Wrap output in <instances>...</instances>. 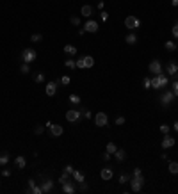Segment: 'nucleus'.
<instances>
[{
    "instance_id": "f257e3e1",
    "label": "nucleus",
    "mask_w": 178,
    "mask_h": 194,
    "mask_svg": "<svg viewBox=\"0 0 178 194\" xmlns=\"http://www.w3.org/2000/svg\"><path fill=\"white\" fill-rule=\"evenodd\" d=\"M146 183V178L143 175H132L130 176V187H132V192H139L143 189V185Z\"/></svg>"
},
{
    "instance_id": "f03ea898",
    "label": "nucleus",
    "mask_w": 178,
    "mask_h": 194,
    "mask_svg": "<svg viewBox=\"0 0 178 194\" xmlns=\"http://www.w3.org/2000/svg\"><path fill=\"white\" fill-rule=\"evenodd\" d=\"M159 100H160V105H162V107H169V105L173 103V100H174L173 89H171V91H164V93L159 96Z\"/></svg>"
},
{
    "instance_id": "7ed1b4c3",
    "label": "nucleus",
    "mask_w": 178,
    "mask_h": 194,
    "mask_svg": "<svg viewBox=\"0 0 178 194\" xmlns=\"http://www.w3.org/2000/svg\"><path fill=\"white\" fill-rule=\"evenodd\" d=\"M125 27H126V29H130V30H136V29H139V27H141V20L130 14V16H126V18H125Z\"/></svg>"
},
{
    "instance_id": "20e7f679",
    "label": "nucleus",
    "mask_w": 178,
    "mask_h": 194,
    "mask_svg": "<svg viewBox=\"0 0 178 194\" xmlns=\"http://www.w3.org/2000/svg\"><path fill=\"white\" fill-rule=\"evenodd\" d=\"M36 57H37V54H36V50H32V48H25L23 52H21V61L27 62V64L34 62V61H36Z\"/></svg>"
},
{
    "instance_id": "39448f33",
    "label": "nucleus",
    "mask_w": 178,
    "mask_h": 194,
    "mask_svg": "<svg viewBox=\"0 0 178 194\" xmlns=\"http://www.w3.org/2000/svg\"><path fill=\"white\" fill-rule=\"evenodd\" d=\"M82 118V112L78 109H70L68 112H66V119H68L70 123H78Z\"/></svg>"
},
{
    "instance_id": "423d86ee",
    "label": "nucleus",
    "mask_w": 178,
    "mask_h": 194,
    "mask_svg": "<svg viewBox=\"0 0 178 194\" xmlns=\"http://www.w3.org/2000/svg\"><path fill=\"white\" fill-rule=\"evenodd\" d=\"M95 123H96V126L105 128V126L109 125V116H107L105 112H98V114L95 116Z\"/></svg>"
},
{
    "instance_id": "0eeeda50",
    "label": "nucleus",
    "mask_w": 178,
    "mask_h": 194,
    "mask_svg": "<svg viewBox=\"0 0 178 194\" xmlns=\"http://www.w3.org/2000/svg\"><path fill=\"white\" fill-rule=\"evenodd\" d=\"M150 71H151L153 75H160V73H162V62H160L159 59H153V61L150 62Z\"/></svg>"
},
{
    "instance_id": "6e6552de",
    "label": "nucleus",
    "mask_w": 178,
    "mask_h": 194,
    "mask_svg": "<svg viewBox=\"0 0 178 194\" xmlns=\"http://www.w3.org/2000/svg\"><path fill=\"white\" fill-rule=\"evenodd\" d=\"M84 30H85V32H91V34L98 32V21H95V20L89 18V20L85 21V25H84Z\"/></svg>"
},
{
    "instance_id": "1a4fd4ad",
    "label": "nucleus",
    "mask_w": 178,
    "mask_h": 194,
    "mask_svg": "<svg viewBox=\"0 0 178 194\" xmlns=\"http://www.w3.org/2000/svg\"><path fill=\"white\" fill-rule=\"evenodd\" d=\"M174 143H176V141H174V137H171L169 134H166V135H164V139L160 141V146H162V148H173V146H174Z\"/></svg>"
},
{
    "instance_id": "9d476101",
    "label": "nucleus",
    "mask_w": 178,
    "mask_h": 194,
    "mask_svg": "<svg viewBox=\"0 0 178 194\" xmlns=\"http://www.w3.org/2000/svg\"><path fill=\"white\" fill-rule=\"evenodd\" d=\"M44 91H47V96H55V93H57V82H47Z\"/></svg>"
},
{
    "instance_id": "9b49d317",
    "label": "nucleus",
    "mask_w": 178,
    "mask_h": 194,
    "mask_svg": "<svg viewBox=\"0 0 178 194\" xmlns=\"http://www.w3.org/2000/svg\"><path fill=\"white\" fill-rule=\"evenodd\" d=\"M166 71H167V75L174 77V75L178 73V64L173 62V61H169V62H167V66H166Z\"/></svg>"
},
{
    "instance_id": "f8f14e48",
    "label": "nucleus",
    "mask_w": 178,
    "mask_h": 194,
    "mask_svg": "<svg viewBox=\"0 0 178 194\" xmlns=\"http://www.w3.org/2000/svg\"><path fill=\"white\" fill-rule=\"evenodd\" d=\"M62 132H64V128H62L61 125H52V126H50V134H52L54 137H61Z\"/></svg>"
},
{
    "instance_id": "ddd939ff",
    "label": "nucleus",
    "mask_w": 178,
    "mask_h": 194,
    "mask_svg": "<svg viewBox=\"0 0 178 194\" xmlns=\"http://www.w3.org/2000/svg\"><path fill=\"white\" fill-rule=\"evenodd\" d=\"M100 176H102V180H110V178L114 176V173H112V169H110V167H103L100 171Z\"/></svg>"
},
{
    "instance_id": "4468645a",
    "label": "nucleus",
    "mask_w": 178,
    "mask_h": 194,
    "mask_svg": "<svg viewBox=\"0 0 178 194\" xmlns=\"http://www.w3.org/2000/svg\"><path fill=\"white\" fill-rule=\"evenodd\" d=\"M41 189H43V192H50V190L54 189V180H52V178H48V180H43Z\"/></svg>"
},
{
    "instance_id": "2eb2a0df",
    "label": "nucleus",
    "mask_w": 178,
    "mask_h": 194,
    "mask_svg": "<svg viewBox=\"0 0 178 194\" xmlns=\"http://www.w3.org/2000/svg\"><path fill=\"white\" fill-rule=\"evenodd\" d=\"M80 13H82V16H85V18H91V16H93V7L89 6V4H85V6H82Z\"/></svg>"
},
{
    "instance_id": "dca6fc26",
    "label": "nucleus",
    "mask_w": 178,
    "mask_h": 194,
    "mask_svg": "<svg viewBox=\"0 0 178 194\" xmlns=\"http://www.w3.org/2000/svg\"><path fill=\"white\" fill-rule=\"evenodd\" d=\"M93 66H95V59L91 55H84V70L93 68Z\"/></svg>"
},
{
    "instance_id": "f3484780",
    "label": "nucleus",
    "mask_w": 178,
    "mask_h": 194,
    "mask_svg": "<svg viewBox=\"0 0 178 194\" xmlns=\"http://www.w3.org/2000/svg\"><path fill=\"white\" fill-rule=\"evenodd\" d=\"M62 190H64L66 194H73V192H75V183H73V182L62 183Z\"/></svg>"
},
{
    "instance_id": "a211bd4d",
    "label": "nucleus",
    "mask_w": 178,
    "mask_h": 194,
    "mask_svg": "<svg viewBox=\"0 0 178 194\" xmlns=\"http://www.w3.org/2000/svg\"><path fill=\"white\" fill-rule=\"evenodd\" d=\"M14 164L20 167V169H25V166H27V160H25V157H21V155H18L16 159H14Z\"/></svg>"
},
{
    "instance_id": "6ab92c4d",
    "label": "nucleus",
    "mask_w": 178,
    "mask_h": 194,
    "mask_svg": "<svg viewBox=\"0 0 178 194\" xmlns=\"http://www.w3.org/2000/svg\"><path fill=\"white\" fill-rule=\"evenodd\" d=\"M114 157H116V160H118V162H123V160L126 159V152H125V150H116Z\"/></svg>"
},
{
    "instance_id": "aec40b11",
    "label": "nucleus",
    "mask_w": 178,
    "mask_h": 194,
    "mask_svg": "<svg viewBox=\"0 0 178 194\" xmlns=\"http://www.w3.org/2000/svg\"><path fill=\"white\" fill-rule=\"evenodd\" d=\"M125 43H128V45H136V43H137V36L134 34V32L126 34V37H125Z\"/></svg>"
},
{
    "instance_id": "412c9836",
    "label": "nucleus",
    "mask_w": 178,
    "mask_h": 194,
    "mask_svg": "<svg viewBox=\"0 0 178 194\" xmlns=\"http://www.w3.org/2000/svg\"><path fill=\"white\" fill-rule=\"evenodd\" d=\"M71 176H73V180H75L77 183H80V182H84V180H85V175L82 173V171H75V173H73Z\"/></svg>"
},
{
    "instance_id": "4be33fe9",
    "label": "nucleus",
    "mask_w": 178,
    "mask_h": 194,
    "mask_svg": "<svg viewBox=\"0 0 178 194\" xmlns=\"http://www.w3.org/2000/svg\"><path fill=\"white\" fill-rule=\"evenodd\" d=\"M64 54H66V55H75V54H77V47L66 45V47H64Z\"/></svg>"
},
{
    "instance_id": "5701e85b",
    "label": "nucleus",
    "mask_w": 178,
    "mask_h": 194,
    "mask_svg": "<svg viewBox=\"0 0 178 194\" xmlns=\"http://www.w3.org/2000/svg\"><path fill=\"white\" fill-rule=\"evenodd\" d=\"M70 176H71V175H68V173H64V171H62V175L59 176V183L62 185V183H68V182H71V180H70Z\"/></svg>"
},
{
    "instance_id": "b1692460",
    "label": "nucleus",
    "mask_w": 178,
    "mask_h": 194,
    "mask_svg": "<svg viewBox=\"0 0 178 194\" xmlns=\"http://www.w3.org/2000/svg\"><path fill=\"white\" fill-rule=\"evenodd\" d=\"M64 66L68 68V70H75V68H77V62H75V59H66Z\"/></svg>"
},
{
    "instance_id": "393cba45",
    "label": "nucleus",
    "mask_w": 178,
    "mask_h": 194,
    "mask_svg": "<svg viewBox=\"0 0 178 194\" xmlns=\"http://www.w3.org/2000/svg\"><path fill=\"white\" fill-rule=\"evenodd\" d=\"M55 82H57V85H59V84H62V85H68V84L71 82V78H70L68 75H64V77H61V78H57Z\"/></svg>"
},
{
    "instance_id": "a878e982",
    "label": "nucleus",
    "mask_w": 178,
    "mask_h": 194,
    "mask_svg": "<svg viewBox=\"0 0 178 194\" xmlns=\"http://www.w3.org/2000/svg\"><path fill=\"white\" fill-rule=\"evenodd\" d=\"M116 150H118V146H116L114 143H107V150H105V152H109L110 155H114V153H116Z\"/></svg>"
},
{
    "instance_id": "bb28decb",
    "label": "nucleus",
    "mask_w": 178,
    "mask_h": 194,
    "mask_svg": "<svg viewBox=\"0 0 178 194\" xmlns=\"http://www.w3.org/2000/svg\"><path fill=\"white\" fill-rule=\"evenodd\" d=\"M169 173L178 175V162H169Z\"/></svg>"
},
{
    "instance_id": "cd10ccee",
    "label": "nucleus",
    "mask_w": 178,
    "mask_h": 194,
    "mask_svg": "<svg viewBox=\"0 0 178 194\" xmlns=\"http://www.w3.org/2000/svg\"><path fill=\"white\" fill-rule=\"evenodd\" d=\"M164 47H166L167 52H173V50L176 48V43H174V41H166V43H164Z\"/></svg>"
},
{
    "instance_id": "c85d7f7f",
    "label": "nucleus",
    "mask_w": 178,
    "mask_h": 194,
    "mask_svg": "<svg viewBox=\"0 0 178 194\" xmlns=\"http://www.w3.org/2000/svg\"><path fill=\"white\" fill-rule=\"evenodd\" d=\"M70 102H71L73 105H80V102H82V100H80V96H78V95H70Z\"/></svg>"
},
{
    "instance_id": "c756f323",
    "label": "nucleus",
    "mask_w": 178,
    "mask_h": 194,
    "mask_svg": "<svg viewBox=\"0 0 178 194\" xmlns=\"http://www.w3.org/2000/svg\"><path fill=\"white\" fill-rule=\"evenodd\" d=\"M9 162V153H2L0 155V166H6Z\"/></svg>"
},
{
    "instance_id": "7c9ffc66",
    "label": "nucleus",
    "mask_w": 178,
    "mask_h": 194,
    "mask_svg": "<svg viewBox=\"0 0 178 194\" xmlns=\"http://www.w3.org/2000/svg\"><path fill=\"white\" fill-rule=\"evenodd\" d=\"M20 71H21V73H23V75H27V73L30 71V64L23 62V64H21V68H20Z\"/></svg>"
},
{
    "instance_id": "2f4dec72",
    "label": "nucleus",
    "mask_w": 178,
    "mask_h": 194,
    "mask_svg": "<svg viewBox=\"0 0 178 194\" xmlns=\"http://www.w3.org/2000/svg\"><path fill=\"white\" fill-rule=\"evenodd\" d=\"M43 132H44V126H43V125H36V128H34V134H36V135H41Z\"/></svg>"
},
{
    "instance_id": "473e14b6",
    "label": "nucleus",
    "mask_w": 178,
    "mask_h": 194,
    "mask_svg": "<svg viewBox=\"0 0 178 194\" xmlns=\"http://www.w3.org/2000/svg\"><path fill=\"white\" fill-rule=\"evenodd\" d=\"M30 41H32V43H39V41H43V36H41V34H32V36H30Z\"/></svg>"
},
{
    "instance_id": "72a5a7b5",
    "label": "nucleus",
    "mask_w": 178,
    "mask_h": 194,
    "mask_svg": "<svg viewBox=\"0 0 178 194\" xmlns=\"http://www.w3.org/2000/svg\"><path fill=\"white\" fill-rule=\"evenodd\" d=\"M126 182H130V175H128V173H123V175L119 176V183H126Z\"/></svg>"
},
{
    "instance_id": "f704fd0d",
    "label": "nucleus",
    "mask_w": 178,
    "mask_h": 194,
    "mask_svg": "<svg viewBox=\"0 0 178 194\" xmlns=\"http://www.w3.org/2000/svg\"><path fill=\"white\" fill-rule=\"evenodd\" d=\"M143 87L148 91V89H151V78H144L143 80Z\"/></svg>"
},
{
    "instance_id": "c9c22d12",
    "label": "nucleus",
    "mask_w": 178,
    "mask_h": 194,
    "mask_svg": "<svg viewBox=\"0 0 178 194\" xmlns=\"http://www.w3.org/2000/svg\"><path fill=\"white\" fill-rule=\"evenodd\" d=\"M169 130H171V128H169V125H166V123H162L160 125V132L166 135V134H169Z\"/></svg>"
},
{
    "instance_id": "e433bc0d",
    "label": "nucleus",
    "mask_w": 178,
    "mask_h": 194,
    "mask_svg": "<svg viewBox=\"0 0 178 194\" xmlns=\"http://www.w3.org/2000/svg\"><path fill=\"white\" fill-rule=\"evenodd\" d=\"M75 62H77V68H78V70H84V55H82V57H78Z\"/></svg>"
},
{
    "instance_id": "4c0bfd02",
    "label": "nucleus",
    "mask_w": 178,
    "mask_h": 194,
    "mask_svg": "<svg viewBox=\"0 0 178 194\" xmlns=\"http://www.w3.org/2000/svg\"><path fill=\"white\" fill-rule=\"evenodd\" d=\"M70 21H71V25H75V27H77V25H80V18H78V16H71V18H70Z\"/></svg>"
},
{
    "instance_id": "58836bf2",
    "label": "nucleus",
    "mask_w": 178,
    "mask_h": 194,
    "mask_svg": "<svg viewBox=\"0 0 178 194\" xmlns=\"http://www.w3.org/2000/svg\"><path fill=\"white\" fill-rule=\"evenodd\" d=\"M36 82H37V84H44V75H43V73H37V75H36Z\"/></svg>"
},
{
    "instance_id": "ea45409f",
    "label": "nucleus",
    "mask_w": 178,
    "mask_h": 194,
    "mask_svg": "<svg viewBox=\"0 0 178 194\" xmlns=\"http://www.w3.org/2000/svg\"><path fill=\"white\" fill-rule=\"evenodd\" d=\"M64 173H68V175H73V173H75V169H73V166H70V164H68V166H66V167H64Z\"/></svg>"
},
{
    "instance_id": "a19ab883",
    "label": "nucleus",
    "mask_w": 178,
    "mask_h": 194,
    "mask_svg": "<svg viewBox=\"0 0 178 194\" xmlns=\"http://www.w3.org/2000/svg\"><path fill=\"white\" fill-rule=\"evenodd\" d=\"M171 34H173V36H174V37L178 39V21H176V23H174V27L171 29Z\"/></svg>"
},
{
    "instance_id": "79ce46f5",
    "label": "nucleus",
    "mask_w": 178,
    "mask_h": 194,
    "mask_svg": "<svg viewBox=\"0 0 178 194\" xmlns=\"http://www.w3.org/2000/svg\"><path fill=\"white\" fill-rule=\"evenodd\" d=\"M125 121H126V119H125L123 116H118V118H116V125H118V126H121V125H125Z\"/></svg>"
},
{
    "instance_id": "37998d69",
    "label": "nucleus",
    "mask_w": 178,
    "mask_h": 194,
    "mask_svg": "<svg viewBox=\"0 0 178 194\" xmlns=\"http://www.w3.org/2000/svg\"><path fill=\"white\" fill-rule=\"evenodd\" d=\"M80 190H82V192H87V190H89V185H87L85 182H80Z\"/></svg>"
},
{
    "instance_id": "c03bdc74",
    "label": "nucleus",
    "mask_w": 178,
    "mask_h": 194,
    "mask_svg": "<svg viewBox=\"0 0 178 194\" xmlns=\"http://www.w3.org/2000/svg\"><path fill=\"white\" fill-rule=\"evenodd\" d=\"M173 93H174V96H178V80L173 82Z\"/></svg>"
},
{
    "instance_id": "a18cd8bd",
    "label": "nucleus",
    "mask_w": 178,
    "mask_h": 194,
    "mask_svg": "<svg viewBox=\"0 0 178 194\" xmlns=\"http://www.w3.org/2000/svg\"><path fill=\"white\" fill-rule=\"evenodd\" d=\"M100 18H102V21H107V20H109V13L102 11V13H100Z\"/></svg>"
},
{
    "instance_id": "49530a36",
    "label": "nucleus",
    "mask_w": 178,
    "mask_h": 194,
    "mask_svg": "<svg viewBox=\"0 0 178 194\" xmlns=\"http://www.w3.org/2000/svg\"><path fill=\"white\" fill-rule=\"evenodd\" d=\"M102 159H103V160H105V162H107V160H110V159H112V155H110V153H109V152H105V153H103V155H102Z\"/></svg>"
},
{
    "instance_id": "de8ad7c7",
    "label": "nucleus",
    "mask_w": 178,
    "mask_h": 194,
    "mask_svg": "<svg viewBox=\"0 0 178 194\" xmlns=\"http://www.w3.org/2000/svg\"><path fill=\"white\" fill-rule=\"evenodd\" d=\"M132 175H143V171H141V167H136V169H134V173Z\"/></svg>"
},
{
    "instance_id": "09e8293b",
    "label": "nucleus",
    "mask_w": 178,
    "mask_h": 194,
    "mask_svg": "<svg viewBox=\"0 0 178 194\" xmlns=\"http://www.w3.org/2000/svg\"><path fill=\"white\" fill-rule=\"evenodd\" d=\"M103 6H105V2H103V0H100V2H98V9L103 11Z\"/></svg>"
},
{
    "instance_id": "8fccbe9b",
    "label": "nucleus",
    "mask_w": 178,
    "mask_h": 194,
    "mask_svg": "<svg viewBox=\"0 0 178 194\" xmlns=\"http://www.w3.org/2000/svg\"><path fill=\"white\" fill-rule=\"evenodd\" d=\"M2 175H4V176H11V171H9V169H4Z\"/></svg>"
},
{
    "instance_id": "3c124183",
    "label": "nucleus",
    "mask_w": 178,
    "mask_h": 194,
    "mask_svg": "<svg viewBox=\"0 0 178 194\" xmlns=\"http://www.w3.org/2000/svg\"><path fill=\"white\" fill-rule=\"evenodd\" d=\"M171 6H173V7H178V0H171Z\"/></svg>"
},
{
    "instance_id": "603ef678",
    "label": "nucleus",
    "mask_w": 178,
    "mask_h": 194,
    "mask_svg": "<svg viewBox=\"0 0 178 194\" xmlns=\"http://www.w3.org/2000/svg\"><path fill=\"white\" fill-rule=\"evenodd\" d=\"M173 128H174V132H178V121H174V126H173Z\"/></svg>"
},
{
    "instance_id": "864d4df0",
    "label": "nucleus",
    "mask_w": 178,
    "mask_h": 194,
    "mask_svg": "<svg viewBox=\"0 0 178 194\" xmlns=\"http://www.w3.org/2000/svg\"><path fill=\"white\" fill-rule=\"evenodd\" d=\"M176 48H178V45H176Z\"/></svg>"
}]
</instances>
